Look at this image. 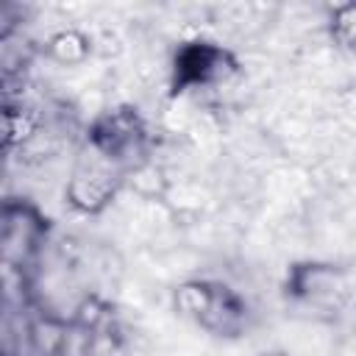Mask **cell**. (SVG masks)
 I'll return each instance as SVG.
<instances>
[{"instance_id":"obj_6","label":"cell","mask_w":356,"mask_h":356,"mask_svg":"<svg viewBox=\"0 0 356 356\" xmlns=\"http://www.w3.org/2000/svg\"><path fill=\"white\" fill-rule=\"evenodd\" d=\"M211 298H214V284H206V281H186L175 289L178 312L186 314V317H195L197 323L206 317V312L211 306Z\"/></svg>"},{"instance_id":"obj_5","label":"cell","mask_w":356,"mask_h":356,"mask_svg":"<svg viewBox=\"0 0 356 356\" xmlns=\"http://www.w3.org/2000/svg\"><path fill=\"white\" fill-rule=\"evenodd\" d=\"M47 56L64 67L81 64L89 56V39L78 31H58L47 39Z\"/></svg>"},{"instance_id":"obj_9","label":"cell","mask_w":356,"mask_h":356,"mask_svg":"<svg viewBox=\"0 0 356 356\" xmlns=\"http://www.w3.org/2000/svg\"><path fill=\"white\" fill-rule=\"evenodd\" d=\"M261 356H286V353H278V350H275V353H261Z\"/></svg>"},{"instance_id":"obj_2","label":"cell","mask_w":356,"mask_h":356,"mask_svg":"<svg viewBox=\"0 0 356 356\" xmlns=\"http://www.w3.org/2000/svg\"><path fill=\"white\" fill-rule=\"evenodd\" d=\"M142 136V128H139V120L128 111H114L108 117H103L95 128V136H92V147L100 150L106 159H111L114 164L125 159L128 150L136 147Z\"/></svg>"},{"instance_id":"obj_7","label":"cell","mask_w":356,"mask_h":356,"mask_svg":"<svg viewBox=\"0 0 356 356\" xmlns=\"http://www.w3.org/2000/svg\"><path fill=\"white\" fill-rule=\"evenodd\" d=\"M128 184H131V189L136 192V195H142V197H164L167 195V189H170V181L164 178V172H161V167H156V164H136L134 170H131V175H128Z\"/></svg>"},{"instance_id":"obj_4","label":"cell","mask_w":356,"mask_h":356,"mask_svg":"<svg viewBox=\"0 0 356 356\" xmlns=\"http://www.w3.org/2000/svg\"><path fill=\"white\" fill-rule=\"evenodd\" d=\"M295 292L309 298V300H320L325 295L339 292V275L334 267L325 264H309L303 270H298L295 275Z\"/></svg>"},{"instance_id":"obj_1","label":"cell","mask_w":356,"mask_h":356,"mask_svg":"<svg viewBox=\"0 0 356 356\" xmlns=\"http://www.w3.org/2000/svg\"><path fill=\"white\" fill-rule=\"evenodd\" d=\"M120 186V175H117V164L111 159H106L100 150H89V156H83L67 184V200L70 206H75L78 211L95 214L100 211L117 192Z\"/></svg>"},{"instance_id":"obj_3","label":"cell","mask_w":356,"mask_h":356,"mask_svg":"<svg viewBox=\"0 0 356 356\" xmlns=\"http://www.w3.org/2000/svg\"><path fill=\"white\" fill-rule=\"evenodd\" d=\"M228 70V53L211 44H192L181 50L175 61V72L184 83H209L222 78Z\"/></svg>"},{"instance_id":"obj_8","label":"cell","mask_w":356,"mask_h":356,"mask_svg":"<svg viewBox=\"0 0 356 356\" xmlns=\"http://www.w3.org/2000/svg\"><path fill=\"white\" fill-rule=\"evenodd\" d=\"M331 39L342 50L356 47V3H345L331 17Z\"/></svg>"}]
</instances>
